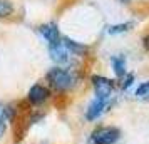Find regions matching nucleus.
Listing matches in <instances>:
<instances>
[{
  "label": "nucleus",
  "instance_id": "1",
  "mask_svg": "<svg viewBox=\"0 0 149 144\" xmlns=\"http://www.w3.org/2000/svg\"><path fill=\"white\" fill-rule=\"evenodd\" d=\"M47 81L50 82L52 87H55V89H59V90H64V89H69L72 86L74 77H72V74H69L67 70H64V69L54 67V69L49 70Z\"/></svg>",
  "mask_w": 149,
  "mask_h": 144
},
{
  "label": "nucleus",
  "instance_id": "2",
  "mask_svg": "<svg viewBox=\"0 0 149 144\" xmlns=\"http://www.w3.org/2000/svg\"><path fill=\"white\" fill-rule=\"evenodd\" d=\"M121 136V131L117 127H99L92 132L94 144H114Z\"/></svg>",
  "mask_w": 149,
  "mask_h": 144
},
{
  "label": "nucleus",
  "instance_id": "3",
  "mask_svg": "<svg viewBox=\"0 0 149 144\" xmlns=\"http://www.w3.org/2000/svg\"><path fill=\"white\" fill-rule=\"evenodd\" d=\"M92 86H94V90H95V96L102 99V101H106L111 97L112 94V82L106 79V77L102 76H94L92 77Z\"/></svg>",
  "mask_w": 149,
  "mask_h": 144
},
{
  "label": "nucleus",
  "instance_id": "4",
  "mask_svg": "<svg viewBox=\"0 0 149 144\" xmlns=\"http://www.w3.org/2000/svg\"><path fill=\"white\" fill-rule=\"evenodd\" d=\"M49 54H50V59L54 62H57V64L67 62V59H69L67 49L64 47V44L61 40L54 42V44H49Z\"/></svg>",
  "mask_w": 149,
  "mask_h": 144
},
{
  "label": "nucleus",
  "instance_id": "5",
  "mask_svg": "<svg viewBox=\"0 0 149 144\" xmlns=\"http://www.w3.org/2000/svg\"><path fill=\"white\" fill-rule=\"evenodd\" d=\"M104 107H106V101H102V99H99V97H95L94 101L89 104L87 111H86V117H87L89 121H94V119H97V117L102 114Z\"/></svg>",
  "mask_w": 149,
  "mask_h": 144
},
{
  "label": "nucleus",
  "instance_id": "6",
  "mask_svg": "<svg viewBox=\"0 0 149 144\" xmlns=\"http://www.w3.org/2000/svg\"><path fill=\"white\" fill-rule=\"evenodd\" d=\"M49 97V90L44 87V86H32L30 90H29V101L32 104H40L44 102L45 99Z\"/></svg>",
  "mask_w": 149,
  "mask_h": 144
},
{
  "label": "nucleus",
  "instance_id": "7",
  "mask_svg": "<svg viewBox=\"0 0 149 144\" xmlns=\"http://www.w3.org/2000/svg\"><path fill=\"white\" fill-rule=\"evenodd\" d=\"M40 34L42 37L45 39V40L49 42V44H54V42H59L61 39V35H59V29H57V25H54V24H44V25H40Z\"/></svg>",
  "mask_w": 149,
  "mask_h": 144
},
{
  "label": "nucleus",
  "instance_id": "8",
  "mask_svg": "<svg viewBox=\"0 0 149 144\" xmlns=\"http://www.w3.org/2000/svg\"><path fill=\"white\" fill-rule=\"evenodd\" d=\"M62 44H64V47L67 49V52H70V54H74V55H84L87 52V47H86V45H82L79 42L72 40V39H69V37H64V39H62Z\"/></svg>",
  "mask_w": 149,
  "mask_h": 144
},
{
  "label": "nucleus",
  "instance_id": "9",
  "mask_svg": "<svg viewBox=\"0 0 149 144\" xmlns=\"http://www.w3.org/2000/svg\"><path fill=\"white\" fill-rule=\"evenodd\" d=\"M112 65H114V72L117 77H122L126 74V62L124 57H114L112 59Z\"/></svg>",
  "mask_w": 149,
  "mask_h": 144
},
{
  "label": "nucleus",
  "instance_id": "10",
  "mask_svg": "<svg viewBox=\"0 0 149 144\" xmlns=\"http://www.w3.org/2000/svg\"><path fill=\"white\" fill-rule=\"evenodd\" d=\"M14 12V5L8 0H0V17H8Z\"/></svg>",
  "mask_w": 149,
  "mask_h": 144
},
{
  "label": "nucleus",
  "instance_id": "11",
  "mask_svg": "<svg viewBox=\"0 0 149 144\" xmlns=\"http://www.w3.org/2000/svg\"><path fill=\"white\" fill-rule=\"evenodd\" d=\"M132 27V24L131 22H126V24H117V25H112V27H109V34H122V32H126V30H129V29Z\"/></svg>",
  "mask_w": 149,
  "mask_h": 144
},
{
  "label": "nucleus",
  "instance_id": "12",
  "mask_svg": "<svg viewBox=\"0 0 149 144\" xmlns=\"http://www.w3.org/2000/svg\"><path fill=\"white\" fill-rule=\"evenodd\" d=\"M136 96L139 97V99H148L149 97V82L141 84L137 87V90H136Z\"/></svg>",
  "mask_w": 149,
  "mask_h": 144
},
{
  "label": "nucleus",
  "instance_id": "13",
  "mask_svg": "<svg viewBox=\"0 0 149 144\" xmlns=\"http://www.w3.org/2000/svg\"><path fill=\"white\" fill-rule=\"evenodd\" d=\"M5 121H7V116H5V109L3 107H0V137L5 134V131H7V124H5Z\"/></svg>",
  "mask_w": 149,
  "mask_h": 144
},
{
  "label": "nucleus",
  "instance_id": "14",
  "mask_svg": "<svg viewBox=\"0 0 149 144\" xmlns=\"http://www.w3.org/2000/svg\"><path fill=\"white\" fill-rule=\"evenodd\" d=\"M132 81H134V76H132V74H129V76L126 77V81L122 82V89H127L129 86L132 84Z\"/></svg>",
  "mask_w": 149,
  "mask_h": 144
},
{
  "label": "nucleus",
  "instance_id": "15",
  "mask_svg": "<svg viewBox=\"0 0 149 144\" xmlns=\"http://www.w3.org/2000/svg\"><path fill=\"white\" fill-rule=\"evenodd\" d=\"M121 2H126V3H127V2H129V0H121Z\"/></svg>",
  "mask_w": 149,
  "mask_h": 144
}]
</instances>
